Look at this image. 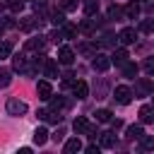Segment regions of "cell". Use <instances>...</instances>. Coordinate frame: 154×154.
<instances>
[{
    "instance_id": "6da1fadb",
    "label": "cell",
    "mask_w": 154,
    "mask_h": 154,
    "mask_svg": "<svg viewBox=\"0 0 154 154\" xmlns=\"http://www.w3.org/2000/svg\"><path fill=\"white\" fill-rule=\"evenodd\" d=\"M152 91H154V84H152L149 77H140V79H135V89H132L135 96H152Z\"/></svg>"
},
{
    "instance_id": "7a4b0ae2",
    "label": "cell",
    "mask_w": 154,
    "mask_h": 154,
    "mask_svg": "<svg viewBox=\"0 0 154 154\" xmlns=\"http://www.w3.org/2000/svg\"><path fill=\"white\" fill-rule=\"evenodd\" d=\"M132 96H135V94H132V89H130V87H125V84H120V87H116V89H113V101H116V103H120V106H128V103L132 101Z\"/></svg>"
},
{
    "instance_id": "3957f363",
    "label": "cell",
    "mask_w": 154,
    "mask_h": 154,
    "mask_svg": "<svg viewBox=\"0 0 154 154\" xmlns=\"http://www.w3.org/2000/svg\"><path fill=\"white\" fill-rule=\"evenodd\" d=\"M5 111H7L10 116H17V118H22V116L29 111V106H26L22 99H7V103H5Z\"/></svg>"
},
{
    "instance_id": "277c9868",
    "label": "cell",
    "mask_w": 154,
    "mask_h": 154,
    "mask_svg": "<svg viewBox=\"0 0 154 154\" xmlns=\"http://www.w3.org/2000/svg\"><path fill=\"white\" fill-rule=\"evenodd\" d=\"M41 120H46V123H51V125H58L60 120H63V116H60V111H53V108H41L38 113H36Z\"/></svg>"
},
{
    "instance_id": "5b68a950",
    "label": "cell",
    "mask_w": 154,
    "mask_h": 154,
    "mask_svg": "<svg viewBox=\"0 0 154 154\" xmlns=\"http://www.w3.org/2000/svg\"><path fill=\"white\" fill-rule=\"evenodd\" d=\"M111 65H113V63H111V58H108V55H103V53H96V55H94V60H91V67H94L96 72H106Z\"/></svg>"
},
{
    "instance_id": "8992f818",
    "label": "cell",
    "mask_w": 154,
    "mask_h": 154,
    "mask_svg": "<svg viewBox=\"0 0 154 154\" xmlns=\"http://www.w3.org/2000/svg\"><path fill=\"white\" fill-rule=\"evenodd\" d=\"M36 94H38V99H51L53 96V87H51V82L48 79H41L38 84H36Z\"/></svg>"
},
{
    "instance_id": "52a82bcc",
    "label": "cell",
    "mask_w": 154,
    "mask_h": 154,
    "mask_svg": "<svg viewBox=\"0 0 154 154\" xmlns=\"http://www.w3.org/2000/svg\"><path fill=\"white\" fill-rule=\"evenodd\" d=\"M118 38H120V43H125V46H130V43H135V38H137V31H135L132 26H125V29H120V34H118Z\"/></svg>"
},
{
    "instance_id": "ba28073f",
    "label": "cell",
    "mask_w": 154,
    "mask_h": 154,
    "mask_svg": "<svg viewBox=\"0 0 154 154\" xmlns=\"http://www.w3.org/2000/svg\"><path fill=\"white\" fill-rule=\"evenodd\" d=\"M72 60H75V51L67 48V46H63V48L58 51V63H60V65H72Z\"/></svg>"
},
{
    "instance_id": "9c48e42d",
    "label": "cell",
    "mask_w": 154,
    "mask_h": 154,
    "mask_svg": "<svg viewBox=\"0 0 154 154\" xmlns=\"http://www.w3.org/2000/svg\"><path fill=\"white\" fill-rule=\"evenodd\" d=\"M41 72L48 77V79H53V77H58V63L53 60V58H46V63H43V67H41Z\"/></svg>"
},
{
    "instance_id": "30bf717a",
    "label": "cell",
    "mask_w": 154,
    "mask_h": 154,
    "mask_svg": "<svg viewBox=\"0 0 154 154\" xmlns=\"http://www.w3.org/2000/svg\"><path fill=\"white\" fill-rule=\"evenodd\" d=\"M72 91H75L77 99H87V96H89V84L82 82V79H77V82L72 84Z\"/></svg>"
},
{
    "instance_id": "8fae6325",
    "label": "cell",
    "mask_w": 154,
    "mask_h": 154,
    "mask_svg": "<svg viewBox=\"0 0 154 154\" xmlns=\"http://www.w3.org/2000/svg\"><path fill=\"white\" fill-rule=\"evenodd\" d=\"M12 67L17 70V72H26V55L24 53H17V55H12Z\"/></svg>"
},
{
    "instance_id": "7c38bea8",
    "label": "cell",
    "mask_w": 154,
    "mask_h": 154,
    "mask_svg": "<svg viewBox=\"0 0 154 154\" xmlns=\"http://www.w3.org/2000/svg\"><path fill=\"white\" fill-rule=\"evenodd\" d=\"M123 14H125V19H137L140 17V5L137 2H128L123 7Z\"/></svg>"
},
{
    "instance_id": "4fadbf2b",
    "label": "cell",
    "mask_w": 154,
    "mask_h": 154,
    "mask_svg": "<svg viewBox=\"0 0 154 154\" xmlns=\"http://www.w3.org/2000/svg\"><path fill=\"white\" fill-rule=\"evenodd\" d=\"M128 58H130V55H128V51H125V48H118V51H113L111 63H116V65H120V67H123V65L128 63Z\"/></svg>"
},
{
    "instance_id": "5bb4252c",
    "label": "cell",
    "mask_w": 154,
    "mask_h": 154,
    "mask_svg": "<svg viewBox=\"0 0 154 154\" xmlns=\"http://www.w3.org/2000/svg\"><path fill=\"white\" fill-rule=\"evenodd\" d=\"M99 142H101V147L113 149L116 147V135L113 132H99Z\"/></svg>"
},
{
    "instance_id": "9a60e30c",
    "label": "cell",
    "mask_w": 154,
    "mask_h": 154,
    "mask_svg": "<svg viewBox=\"0 0 154 154\" xmlns=\"http://www.w3.org/2000/svg\"><path fill=\"white\" fill-rule=\"evenodd\" d=\"M106 19H125V14H123V7L120 5H111L108 7V12H106Z\"/></svg>"
},
{
    "instance_id": "2e32d148",
    "label": "cell",
    "mask_w": 154,
    "mask_h": 154,
    "mask_svg": "<svg viewBox=\"0 0 154 154\" xmlns=\"http://www.w3.org/2000/svg\"><path fill=\"white\" fill-rule=\"evenodd\" d=\"M140 120L142 123H154V106H142L140 108Z\"/></svg>"
},
{
    "instance_id": "e0dca14e",
    "label": "cell",
    "mask_w": 154,
    "mask_h": 154,
    "mask_svg": "<svg viewBox=\"0 0 154 154\" xmlns=\"http://www.w3.org/2000/svg\"><path fill=\"white\" fill-rule=\"evenodd\" d=\"M137 70H140V67H137L135 63H130V60H128V63L123 65V77H128V79H135V77H137Z\"/></svg>"
},
{
    "instance_id": "ac0fdd59",
    "label": "cell",
    "mask_w": 154,
    "mask_h": 154,
    "mask_svg": "<svg viewBox=\"0 0 154 154\" xmlns=\"http://www.w3.org/2000/svg\"><path fill=\"white\" fill-rule=\"evenodd\" d=\"M142 135H144L142 125H130V128L125 130V137H128V140H140Z\"/></svg>"
},
{
    "instance_id": "d6986e66",
    "label": "cell",
    "mask_w": 154,
    "mask_h": 154,
    "mask_svg": "<svg viewBox=\"0 0 154 154\" xmlns=\"http://www.w3.org/2000/svg\"><path fill=\"white\" fill-rule=\"evenodd\" d=\"M48 142V130L46 128H36V132H34V144H46Z\"/></svg>"
},
{
    "instance_id": "ffe728a7",
    "label": "cell",
    "mask_w": 154,
    "mask_h": 154,
    "mask_svg": "<svg viewBox=\"0 0 154 154\" xmlns=\"http://www.w3.org/2000/svg\"><path fill=\"white\" fill-rule=\"evenodd\" d=\"M24 48H26V51H41V48H43V36H34V38H29Z\"/></svg>"
},
{
    "instance_id": "44dd1931",
    "label": "cell",
    "mask_w": 154,
    "mask_h": 154,
    "mask_svg": "<svg viewBox=\"0 0 154 154\" xmlns=\"http://www.w3.org/2000/svg\"><path fill=\"white\" fill-rule=\"evenodd\" d=\"M48 101H51V108H53V111H60V108H67V106H70V101H65L63 96H51Z\"/></svg>"
},
{
    "instance_id": "7402d4cb",
    "label": "cell",
    "mask_w": 154,
    "mask_h": 154,
    "mask_svg": "<svg viewBox=\"0 0 154 154\" xmlns=\"http://www.w3.org/2000/svg\"><path fill=\"white\" fill-rule=\"evenodd\" d=\"M79 149H82L79 137H72V140H67V142H65V152H67V154H75V152H79Z\"/></svg>"
},
{
    "instance_id": "603a6c76",
    "label": "cell",
    "mask_w": 154,
    "mask_h": 154,
    "mask_svg": "<svg viewBox=\"0 0 154 154\" xmlns=\"http://www.w3.org/2000/svg\"><path fill=\"white\" fill-rule=\"evenodd\" d=\"M140 147L144 152H154V135H142L140 137Z\"/></svg>"
},
{
    "instance_id": "cb8c5ba5",
    "label": "cell",
    "mask_w": 154,
    "mask_h": 154,
    "mask_svg": "<svg viewBox=\"0 0 154 154\" xmlns=\"http://www.w3.org/2000/svg\"><path fill=\"white\" fill-rule=\"evenodd\" d=\"M51 22H53L55 26H63V24H65V10H53V12H51Z\"/></svg>"
},
{
    "instance_id": "d4e9b609",
    "label": "cell",
    "mask_w": 154,
    "mask_h": 154,
    "mask_svg": "<svg viewBox=\"0 0 154 154\" xmlns=\"http://www.w3.org/2000/svg\"><path fill=\"white\" fill-rule=\"evenodd\" d=\"M77 51H79L82 55H91V58H94V55H96V43H79Z\"/></svg>"
},
{
    "instance_id": "484cf974",
    "label": "cell",
    "mask_w": 154,
    "mask_h": 154,
    "mask_svg": "<svg viewBox=\"0 0 154 154\" xmlns=\"http://www.w3.org/2000/svg\"><path fill=\"white\" fill-rule=\"evenodd\" d=\"M10 82H12V70H7V67H0V89H5Z\"/></svg>"
},
{
    "instance_id": "4316f807",
    "label": "cell",
    "mask_w": 154,
    "mask_h": 154,
    "mask_svg": "<svg viewBox=\"0 0 154 154\" xmlns=\"http://www.w3.org/2000/svg\"><path fill=\"white\" fill-rule=\"evenodd\" d=\"M106 89H108V82H106V79H99V84L94 82V91H96V99H103V96H106Z\"/></svg>"
},
{
    "instance_id": "83f0119b",
    "label": "cell",
    "mask_w": 154,
    "mask_h": 154,
    "mask_svg": "<svg viewBox=\"0 0 154 154\" xmlns=\"http://www.w3.org/2000/svg\"><path fill=\"white\" fill-rule=\"evenodd\" d=\"M96 120H99V123H111V120H113V113H111L108 108H99V111H96Z\"/></svg>"
},
{
    "instance_id": "f1b7e54d",
    "label": "cell",
    "mask_w": 154,
    "mask_h": 154,
    "mask_svg": "<svg viewBox=\"0 0 154 154\" xmlns=\"http://www.w3.org/2000/svg\"><path fill=\"white\" fill-rule=\"evenodd\" d=\"M60 31H63V36H65V38H72V36H77V31H79V29H77V26H72V24H67V22H65V24H63V29H60Z\"/></svg>"
},
{
    "instance_id": "f546056e",
    "label": "cell",
    "mask_w": 154,
    "mask_h": 154,
    "mask_svg": "<svg viewBox=\"0 0 154 154\" xmlns=\"http://www.w3.org/2000/svg\"><path fill=\"white\" fill-rule=\"evenodd\" d=\"M96 10H99V2H96V0H84V12H87V17H91Z\"/></svg>"
},
{
    "instance_id": "4dcf8cb0",
    "label": "cell",
    "mask_w": 154,
    "mask_h": 154,
    "mask_svg": "<svg viewBox=\"0 0 154 154\" xmlns=\"http://www.w3.org/2000/svg\"><path fill=\"white\" fill-rule=\"evenodd\" d=\"M12 53V43L10 41H0V58H7Z\"/></svg>"
},
{
    "instance_id": "1f68e13d",
    "label": "cell",
    "mask_w": 154,
    "mask_h": 154,
    "mask_svg": "<svg viewBox=\"0 0 154 154\" xmlns=\"http://www.w3.org/2000/svg\"><path fill=\"white\" fill-rule=\"evenodd\" d=\"M5 5H7V10H14V12H19V10L24 7V0H5Z\"/></svg>"
},
{
    "instance_id": "d6a6232c",
    "label": "cell",
    "mask_w": 154,
    "mask_h": 154,
    "mask_svg": "<svg viewBox=\"0 0 154 154\" xmlns=\"http://www.w3.org/2000/svg\"><path fill=\"white\" fill-rule=\"evenodd\" d=\"M48 38H51L53 43H60L65 36H63V31H60V29H55V31H51V34H48Z\"/></svg>"
},
{
    "instance_id": "836d02e7",
    "label": "cell",
    "mask_w": 154,
    "mask_h": 154,
    "mask_svg": "<svg viewBox=\"0 0 154 154\" xmlns=\"http://www.w3.org/2000/svg\"><path fill=\"white\" fill-rule=\"evenodd\" d=\"M72 77H75L72 72H65V75H63V87H72V84H75V79H72Z\"/></svg>"
},
{
    "instance_id": "e575fe53",
    "label": "cell",
    "mask_w": 154,
    "mask_h": 154,
    "mask_svg": "<svg viewBox=\"0 0 154 154\" xmlns=\"http://www.w3.org/2000/svg\"><path fill=\"white\" fill-rule=\"evenodd\" d=\"M144 72L147 75H154V58H147L144 60Z\"/></svg>"
},
{
    "instance_id": "d590c367",
    "label": "cell",
    "mask_w": 154,
    "mask_h": 154,
    "mask_svg": "<svg viewBox=\"0 0 154 154\" xmlns=\"http://www.w3.org/2000/svg\"><path fill=\"white\" fill-rule=\"evenodd\" d=\"M77 7V0H63V10L67 12V10H75Z\"/></svg>"
},
{
    "instance_id": "8d00e7d4",
    "label": "cell",
    "mask_w": 154,
    "mask_h": 154,
    "mask_svg": "<svg viewBox=\"0 0 154 154\" xmlns=\"http://www.w3.org/2000/svg\"><path fill=\"white\" fill-rule=\"evenodd\" d=\"M116 41H113V36L111 34H103V38H101V46H113Z\"/></svg>"
},
{
    "instance_id": "74e56055",
    "label": "cell",
    "mask_w": 154,
    "mask_h": 154,
    "mask_svg": "<svg viewBox=\"0 0 154 154\" xmlns=\"http://www.w3.org/2000/svg\"><path fill=\"white\" fill-rule=\"evenodd\" d=\"M142 31H147V34H152L154 31V22H142V26H140Z\"/></svg>"
},
{
    "instance_id": "f35d334b",
    "label": "cell",
    "mask_w": 154,
    "mask_h": 154,
    "mask_svg": "<svg viewBox=\"0 0 154 154\" xmlns=\"http://www.w3.org/2000/svg\"><path fill=\"white\" fill-rule=\"evenodd\" d=\"M51 137H53L55 142H60V140L65 137V130H63V128H58V130H55V135H51Z\"/></svg>"
},
{
    "instance_id": "ab89813d",
    "label": "cell",
    "mask_w": 154,
    "mask_h": 154,
    "mask_svg": "<svg viewBox=\"0 0 154 154\" xmlns=\"http://www.w3.org/2000/svg\"><path fill=\"white\" fill-rule=\"evenodd\" d=\"M17 24H19V22H14L12 17H7V19H5V26H17Z\"/></svg>"
},
{
    "instance_id": "60d3db41",
    "label": "cell",
    "mask_w": 154,
    "mask_h": 154,
    "mask_svg": "<svg viewBox=\"0 0 154 154\" xmlns=\"http://www.w3.org/2000/svg\"><path fill=\"white\" fill-rule=\"evenodd\" d=\"M87 152H89V154H99V147H96V144H89Z\"/></svg>"
},
{
    "instance_id": "b9f144b4",
    "label": "cell",
    "mask_w": 154,
    "mask_h": 154,
    "mask_svg": "<svg viewBox=\"0 0 154 154\" xmlns=\"http://www.w3.org/2000/svg\"><path fill=\"white\" fill-rule=\"evenodd\" d=\"M111 125H113V130H120V128H123V123H120V120H111Z\"/></svg>"
},
{
    "instance_id": "7bdbcfd3",
    "label": "cell",
    "mask_w": 154,
    "mask_h": 154,
    "mask_svg": "<svg viewBox=\"0 0 154 154\" xmlns=\"http://www.w3.org/2000/svg\"><path fill=\"white\" fill-rule=\"evenodd\" d=\"M2 34H5V24H0V36H2Z\"/></svg>"
},
{
    "instance_id": "ee69618b",
    "label": "cell",
    "mask_w": 154,
    "mask_h": 154,
    "mask_svg": "<svg viewBox=\"0 0 154 154\" xmlns=\"http://www.w3.org/2000/svg\"><path fill=\"white\" fill-rule=\"evenodd\" d=\"M5 7H7V5H0V14H2V12H5Z\"/></svg>"
}]
</instances>
